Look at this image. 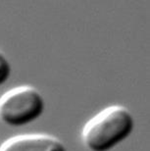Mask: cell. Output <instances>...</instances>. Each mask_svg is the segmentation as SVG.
<instances>
[{
	"label": "cell",
	"instance_id": "obj_5",
	"mask_svg": "<svg viewBox=\"0 0 150 151\" xmlns=\"http://www.w3.org/2000/svg\"><path fill=\"white\" fill-rule=\"evenodd\" d=\"M0 148H1V143H0Z\"/></svg>",
	"mask_w": 150,
	"mask_h": 151
},
{
	"label": "cell",
	"instance_id": "obj_3",
	"mask_svg": "<svg viewBox=\"0 0 150 151\" xmlns=\"http://www.w3.org/2000/svg\"><path fill=\"white\" fill-rule=\"evenodd\" d=\"M0 151H67V148L53 135L28 134L8 138L1 144Z\"/></svg>",
	"mask_w": 150,
	"mask_h": 151
},
{
	"label": "cell",
	"instance_id": "obj_1",
	"mask_svg": "<svg viewBox=\"0 0 150 151\" xmlns=\"http://www.w3.org/2000/svg\"><path fill=\"white\" fill-rule=\"evenodd\" d=\"M134 120L128 108L112 105L88 121L82 132L83 142L89 151H110L130 137Z\"/></svg>",
	"mask_w": 150,
	"mask_h": 151
},
{
	"label": "cell",
	"instance_id": "obj_4",
	"mask_svg": "<svg viewBox=\"0 0 150 151\" xmlns=\"http://www.w3.org/2000/svg\"><path fill=\"white\" fill-rule=\"evenodd\" d=\"M12 75V66L4 53L0 50V86L9 81Z\"/></svg>",
	"mask_w": 150,
	"mask_h": 151
},
{
	"label": "cell",
	"instance_id": "obj_2",
	"mask_svg": "<svg viewBox=\"0 0 150 151\" xmlns=\"http://www.w3.org/2000/svg\"><path fill=\"white\" fill-rule=\"evenodd\" d=\"M45 101L32 86H20L0 96V121L12 128L27 126L42 116Z\"/></svg>",
	"mask_w": 150,
	"mask_h": 151
}]
</instances>
